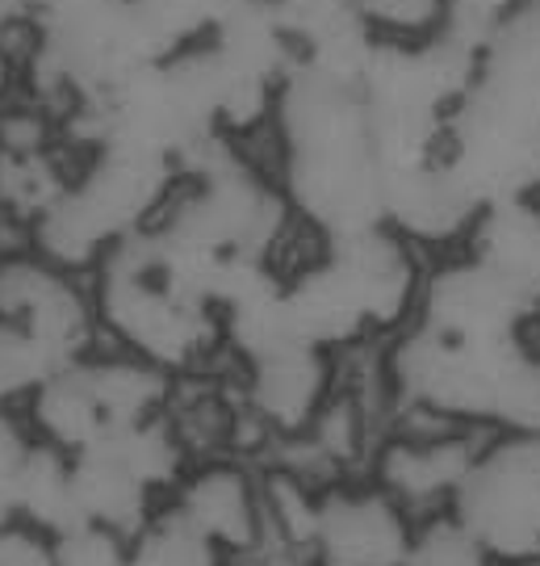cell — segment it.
Listing matches in <instances>:
<instances>
[{"mask_svg":"<svg viewBox=\"0 0 540 566\" xmlns=\"http://www.w3.org/2000/svg\"><path fill=\"white\" fill-rule=\"evenodd\" d=\"M0 327L34 344L55 369L105 344L93 277L46 256L34 240L0 243Z\"/></svg>","mask_w":540,"mask_h":566,"instance_id":"obj_1","label":"cell"},{"mask_svg":"<svg viewBox=\"0 0 540 566\" xmlns=\"http://www.w3.org/2000/svg\"><path fill=\"white\" fill-rule=\"evenodd\" d=\"M453 516L502 566H540V437L490 432Z\"/></svg>","mask_w":540,"mask_h":566,"instance_id":"obj_2","label":"cell"},{"mask_svg":"<svg viewBox=\"0 0 540 566\" xmlns=\"http://www.w3.org/2000/svg\"><path fill=\"white\" fill-rule=\"evenodd\" d=\"M486 437L490 432H478V428L394 416L369 458V479L385 495H394L415 521H432L453 512Z\"/></svg>","mask_w":540,"mask_h":566,"instance_id":"obj_3","label":"cell"},{"mask_svg":"<svg viewBox=\"0 0 540 566\" xmlns=\"http://www.w3.org/2000/svg\"><path fill=\"white\" fill-rule=\"evenodd\" d=\"M415 516L369 474L322 486L301 566H402Z\"/></svg>","mask_w":540,"mask_h":566,"instance_id":"obj_4","label":"cell"},{"mask_svg":"<svg viewBox=\"0 0 540 566\" xmlns=\"http://www.w3.org/2000/svg\"><path fill=\"white\" fill-rule=\"evenodd\" d=\"M168 504L184 521H193L226 558H235V566L264 558L268 525H264V470L256 458L231 453V458L193 462L172 486Z\"/></svg>","mask_w":540,"mask_h":566,"instance_id":"obj_5","label":"cell"},{"mask_svg":"<svg viewBox=\"0 0 540 566\" xmlns=\"http://www.w3.org/2000/svg\"><path fill=\"white\" fill-rule=\"evenodd\" d=\"M160 504L163 495L142 479L139 465L126 458L114 437L72 458V521L130 537Z\"/></svg>","mask_w":540,"mask_h":566,"instance_id":"obj_6","label":"cell"},{"mask_svg":"<svg viewBox=\"0 0 540 566\" xmlns=\"http://www.w3.org/2000/svg\"><path fill=\"white\" fill-rule=\"evenodd\" d=\"M18 416L34 446L55 449L63 458H76V453L100 446L109 437V424H105L97 399L84 382L81 361L46 374L18 403Z\"/></svg>","mask_w":540,"mask_h":566,"instance_id":"obj_7","label":"cell"},{"mask_svg":"<svg viewBox=\"0 0 540 566\" xmlns=\"http://www.w3.org/2000/svg\"><path fill=\"white\" fill-rule=\"evenodd\" d=\"M130 566H235L193 521H184L163 500L135 533H130Z\"/></svg>","mask_w":540,"mask_h":566,"instance_id":"obj_8","label":"cell"},{"mask_svg":"<svg viewBox=\"0 0 540 566\" xmlns=\"http://www.w3.org/2000/svg\"><path fill=\"white\" fill-rule=\"evenodd\" d=\"M402 566H502L490 549L481 546L469 528L460 525L453 512L432 516L415 525L411 549H406V563Z\"/></svg>","mask_w":540,"mask_h":566,"instance_id":"obj_9","label":"cell"},{"mask_svg":"<svg viewBox=\"0 0 540 566\" xmlns=\"http://www.w3.org/2000/svg\"><path fill=\"white\" fill-rule=\"evenodd\" d=\"M51 563L55 566H130V537L114 528L72 521L51 533Z\"/></svg>","mask_w":540,"mask_h":566,"instance_id":"obj_10","label":"cell"},{"mask_svg":"<svg viewBox=\"0 0 540 566\" xmlns=\"http://www.w3.org/2000/svg\"><path fill=\"white\" fill-rule=\"evenodd\" d=\"M25 93V55L0 34V109Z\"/></svg>","mask_w":540,"mask_h":566,"instance_id":"obj_11","label":"cell"}]
</instances>
